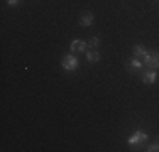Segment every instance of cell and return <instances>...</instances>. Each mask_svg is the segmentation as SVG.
Returning <instances> with one entry per match:
<instances>
[{"mask_svg":"<svg viewBox=\"0 0 159 152\" xmlns=\"http://www.w3.org/2000/svg\"><path fill=\"white\" fill-rule=\"evenodd\" d=\"M19 2H20V0H7V3H9L10 7H16L17 3H19Z\"/></svg>","mask_w":159,"mask_h":152,"instance_id":"obj_12","label":"cell"},{"mask_svg":"<svg viewBox=\"0 0 159 152\" xmlns=\"http://www.w3.org/2000/svg\"><path fill=\"white\" fill-rule=\"evenodd\" d=\"M132 54H134V58H137V59H141L142 63H144V59L149 56V51H147L144 46L141 44H137V46H134V49H132Z\"/></svg>","mask_w":159,"mask_h":152,"instance_id":"obj_5","label":"cell"},{"mask_svg":"<svg viewBox=\"0 0 159 152\" xmlns=\"http://www.w3.org/2000/svg\"><path fill=\"white\" fill-rule=\"evenodd\" d=\"M159 150V142H154L151 145H147V152H157Z\"/></svg>","mask_w":159,"mask_h":152,"instance_id":"obj_11","label":"cell"},{"mask_svg":"<svg viewBox=\"0 0 159 152\" xmlns=\"http://www.w3.org/2000/svg\"><path fill=\"white\" fill-rule=\"evenodd\" d=\"M92 22H93V14L92 12H85V14H83V17L80 19V24L85 25V27H86V25H92Z\"/></svg>","mask_w":159,"mask_h":152,"instance_id":"obj_9","label":"cell"},{"mask_svg":"<svg viewBox=\"0 0 159 152\" xmlns=\"http://www.w3.org/2000/svg\"><path fill=\"white\" fill-rule=\"evenodd\" d=\"M147 137H149V135H147L146 132H142V130H135L134 134H132V135L127 139V144H129V145H135V147H139L141 144H144V142L147 140Z\"/></svg>","mask_w":159,"mask_h":152,"instance_id":"obj_1","label":"cell"},{"mask_svg":"<svg viewBox=\"0 0 159 152\" xmlns=\"http://www.w3.org/2000/svg\"><path fill=\"white\" fill-rule=\"evenodd\" d=\"M86 59L90 61V63H98V61H100V52L97 51V49H86Z\"/></svg>","mask_w":159,"mask_h":152,"instance_id":"obj_8","label":"cell"},{"mask_svg":"<svg viewBox=\"0 0 159 152\" xmlns=\"http://www.w3.org/2000/svg\"><path fill=\"white\" fill-rule=\"evenodd\" d=\"M61 66H63L66 71H75V69H78L80 61H78L76 56H73V54H66V56L63 58V61H61Z\"/></svg>","mask_w":159,"mask_h":152,"instance_id":"obj_2","label":"cell"},{"mask_svg":"<svg viewBox=\"0 0 159 152\" xmlns=\"http://www.w3.org/2000/svg\"><path fill=\"white\" fill-rule=\"evenodd\" d=\"M156 78H157V71H154V69H149L142 74V81L146 83V85H152V83L156 81Z\"/></svg>","mask_w":159,"mask_h":152,"instance_id":"obj_7","label":"cell"},{"mask_svg":"<svg viewBox=\"0 0 159 152\" xmlns=\"http://www.w3.org/2000/svg\"><path fill=\"white\" fill-rule=\"evenodd\" d=\"M98 44H100V37H98V36H93L92 39L88 41V46H90V47H93V49L98 47Z\"/></svg>","mask_w":159,"mask_h":152,"instance_id":"obj_10","label":"cell"},{"mask_svg":"<svg viewBox=\"0 0 159 152\" xmlns=\"http://www.w3.org/2000/svg\"><path fill=\"white\" fill-rule=\"evenodd\" d=\"M86 44L85 41H81V39H75V41H71V44H70V51L71 52H85L86 51Z\"/></svg>","mask_w":159,"mask_h":152,"instance_id":"obj_4","label":"cell"},{"mask_svg":"<svg viewBox=\"0 0 159 152\" xmlns=\"http://www.w3.org/2000/svg\"><path fill=\"white\" fill-rule=\"evenodd\" d=\"M144 66L149 68V69L157 71V69H159V51L149 52V56H147V58L144 59Z\"/></svg>","mask_w":159,"mask_h":152,"instance_id":"obj_3","label":"cell"},{"mask_svg":"<svg viewBox=\"0 0 159 152\" xmlns=\"http://www.w3.org/2000/svg\"><path fill=\"white\" fill-rule=\"evenodd\" d=\"M125 66H127V69H129V71H134V73H141L142 68H144V63H142L141 59H137V58H132V59L125 64Z\"/></svg>","mask_w":159,"mask_h":152,"instance_id":"obj_6","label":"cell"}]
</instances>
